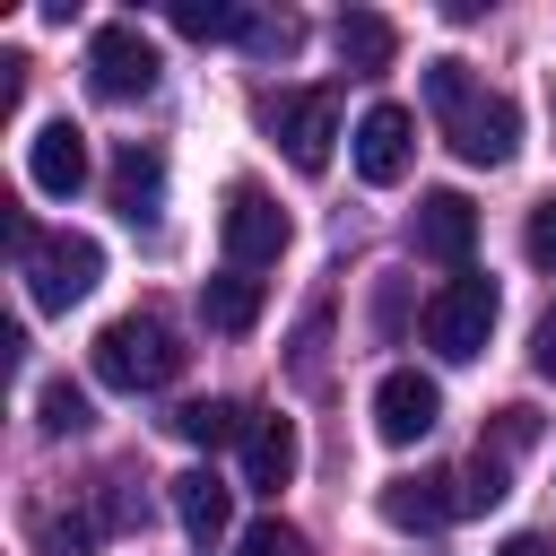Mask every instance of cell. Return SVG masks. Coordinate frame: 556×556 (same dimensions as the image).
<instances>
[{"mask_svg": "<svg viewBox=\"0 0 556 556\" xmlns=\"http://www.w3.org/2000/svg\"><path fill=\"white\" fill-rule=\"evenodd\" d=\"M530 365L556 382V304H547V313H539V330H530Z\"/></svg>", "mask_w": 556, "mask_h": 556, "instance_id": "obj_27", "label": "cell"}, {"mask_svg": "<svg viewBox=\"0 0 556 556\" xmlns=\"http://www.w3.org/2000/svg\"><path fill=\"white\" fill-rule=\"evenodd\" d=\"M426 104L443 113V139H452L460 165H504L521 148L513 96H478L469 87V61H426Z\"/></svg>", "mask_w": 556, "mask_h": 556, "instance_id": "obj_1", "label": "cell"}, {"mask_svg": "<svg viewBox=\"0 0 556 556\" xmlns=\"http://www.w3.org/2000/svg\"><path fill=\"white\" fill-rule=\"evenodd\" d=\"M113 208H122L130 226H156V208H165V156H156V148L122 139V156H113Z\"/></svg>", "mask_w": 556, "mask_h": 556, "instance_id": "obj_14", "label": "cell"}, {"mask_svg": "<svg viewBox=\"0 0 556 556\" xmlns=\"http://www.w3.org/2000/svg\"><path fill=\"white\" fill-rule=\"evenodd\" d=\"M26 182H35L43 200H70V191L87 182V130H78V122H43V130L26 139Z\"/></svg>", "mask_w": 556, "mask_h": 556, "instance_id": "obj_11", "label": "cell"}, {"mask_svg": "<svg viewBox=\"0 0 556 556\" xmlns=\"http://www.w3.org/2000/svg\"><path fill=\"white\" fill-rule=\"evenodd\" d=\"M243 556H304V530L269 513V521H252V530H243Z\"/></svg>", "mask_w": 556, "mask_h": 556, "instance_id": "obj_25", "label": "cell"}, {"mask_svg": "<svg viewBox=\"0 0 556 556\" xmlns=\"http://www.w3.org/2000/svg\"><path fill=\"white\" fill-rule=\"evenodd\" d=\"M452 513H460V478H443V469H417V478L382 486V521L391 530H443Z\"/></svg>", "mask_w": 556, "mask_h": 556, "instance_id": "obj_12", "label": "cell"}, {"mask_svg": "<svg viewBox=\"0 0 556 556\" xmlns=\"http://www.w3.org/2000/svg\"><path fill=\"white\" fill-rule=\"evenodd\" d=\"M434 417H443V391H434V374H417V365H391V374L374 382V434H382V443H426V434H434Z\"/></svg>", "mask_w": 556, "mask_h": 556, "instance_id": "obj_8", "label": "cell"}, {"mask_svg": "<svg viewBox=\"0 0 556 556\" xmlns=\"http://www.w3.org/2000/svg\"><path fill=\"white\" fill-rule=\"evenodd\" d=\"M408 235H417V252H426V261H443V269H469L478 208H469L460 191H426V200H417V217H408Z\"/></svg>", "mask_w": 556, "mask_h": 556, "instance_id": "obj_10", "label": "cell"}, {"mask_svg": "<svg viewBox=\"0 0 556 556\" xmlns=\"http://www.w3.org/2000/svg\"><path fill=\"white\" fill-rule=\"evenodd\" d=\"M295 43H304L295 17H252V26H243V52H261V61H287Z\"/></svg>", "mask_w": 556, "mask_h": 556, "instance_id": "obj_24", "label": "cell"}, {"mask_svg": "<svg viewBox=\"0 0 556 556\" xmlns=\"http://www.w3.org/2000/svg\"><path fill=\"white\" fill-rule=\"evenodd\" d=\"M35 539H43V556H87L96 547V513H35Z\"/></svg>", "mask_w": 556, "mask_h": 556, "instance_id": "obj_22", "label": "cell"}, {"mask_svg": "<svg viewBox=\"0 0 556 556\" xmlns=\"http://www.w3.org/2000/svg\"><path fill=\"white\" fill-rule=\"evenodd\" d=\"M521 252H530L539 269H556V191L530 208V226H521Z\"/></svg>", "mask_w": 556, "mask_h": 556, "instance_id": "obj_26", "label": "cell"}, {"mask_svg": "<svg viewBox=\"0 0 556 556\" xmlns=\"http://www.w3.org/2000/svg\"><path fill=\"white\" fill-rule=\"evenodd\" d=\"M182 443H200V452H217V443H243L252 434V408L243 400H182L174 417H165Z\"/></svg>", "mask_w": 556, "mask_h": 556, "instance_id": "obj_18", "label": "cell"}, {"mask_svg": "<svg viewBox=\"0 0 556 556\" xmlns=\"http://www.w3.org/2000/svg\"><path fill=\"white\" fill-rule=\"evenodd\" d=\"M495 278H478V269H460L434 304H426V348L434 356H452V365H469V356H486V330H495Z\"/></svg>", "mask_w": 556, "mask_h": 556, "instance_id": "obj_6", "label": "cell"}, {"mask_svg": "<svg viewBox=\"0 0 556 556\" xmlns=\"http://www.w3.org/2000/svg\"><path fill=\"white\" fill-rule=\"evenodd\" d=\"M261 122H269V139L287 148L295 174H330V139H339V96L330 87H287V96L261 104Z\"/></svg>", "mask_w": 556, "mask_h": 556, "instance_id": "obj_5", "label": "cell"}, {"mask_svg": "<svg viewBox=\"0 0 556 556\" xmlns=\"http://www.w3.org/2000/svg\"><path fill=\"white\" fill-rule=\"evenodd\" d=\"M182 374V339L156 321V313H122L96 330V382L113 391H165Z\"/></svg>", "mask_w": 556, "mask_h": 556, "instance_id": "obj_3", "label": "cell"}, {"mask_svg": "<svg viewBox=\"0 0 556 556\" xmlns=\"http://www.w3.org/2000/svg\"><path fill=\"white\" fill-rule=\"evenodd\" d=\"M495 556H547V539H530V530H521V539H504Z\"/></svg>", "mask_w": 556, "mask_h": 556, "instance_id": "obj_29", "label": "cell"}, {"mask_svg": "<svg viewBox=\"0 0 556 556\" xmlns=\"http://www.w3.org/2000/svg\"><path fill=\"white\" fill-rule=\"evenodd\" d=\"M330 43H339V70H348V78H382L391 52H400V26H391L382 9H348V17L330 26Z\"/></svg>", "mask_w": 556, "mask_h": 556, "instance_id": "obj_13", "label": "cell"}, {"mask_svg": "<svg viewBox=\"0 0 556 556\" xmlns=\"http://www.w3.org/2000/svg\"><path fill=\"white\" fill-rule=\"evenodd\" d=\"M295 460H304L295 417H252V434H243V478H252L261 495H278V486L295 478Z\"/></svg>", "mask_w": 556, "mask_h": 556, "instance_id": "obj_15", "label": "cell"}, {"mask_svg": "<svg viewBox=\"0 0 556 556\" xmlns=\"http://www.w3.org/2000/svg\"><path fill=\"white\" fill-rule=\"evenodd\" d=\"M26 96V52H0V113Z\"/></svg>", "mask_w": 556, "mask_h": 556, "instance_id": "obj_28", "label": "cell"}, {"mask_svg": "<svg viewBox=\"0 0 556 556\" xmlns=\"http://www.w3.org/2000/svg\"><path fill=\"white\" fill-rule=\"evenodd\" d=\"M165 495H174V521L191 530V547H217V539H226V486H217L208 469L165 478Z\"/></svg>", "mask_w": 556, "mask_h": 556, "instance_id": "obj_16", "label": "cell"}, {"mask_svg": "<svg viewBox=\"0 0 556 556\" xmlns=\"http://www.w3.org/2000/svg\"><path fill=\"white\" fill-rule=\"evenodd\" d=\"M348 139H356V174L365 182H400L408 174V148H417V113L408 104H365V122Z\"/></svg>", "mask_w": 556, "mask_h": 556, "instance_id": "obj_9", "label": "cell"}, {"mask_svg": "<svg viewBox=\"0 0 556 556\" xmlns=\"http://www.w3.org/2000/svg\"><path fill=\"white\" fill-rule=\"evenodd\" d=\"M87 417H96V408H87L78 382H43V391H35V426H43V434H78Z\"/></svg>", "mask_w": 556, "mask_h": 556, "instance_id": "obj_21", "label": "cell"}, {"mask_svg": "<svg viewBox=\"0 0 556 556\" xmlns=\"http://www.w3.org/2000/svg\"><path fill=\"white\" fill-rule=\"evenodd\" d=\"M87 87H96L104 104L156 96V43L139 35V17H104V26L87 35Z\"/></svg>", "mask_w": 556, "mask_h": 556, "instance_id": "obj_4", "label": "cell"}, {"mask_svg": "<svg viewBox=\"0 0 556 556\" xmlns=\"http://www.w3.org/2000/svg\"><path fill=\"white\" fill-rule=\"evenodd\" d=\"M174 17V35H191V43H243V26H252V9H235V0H174L165 9Z\"/></svg>", "mask_w": 556, "mask_h": 556, "instance_id": "obj_19", "label": "cell"}, {"mask_svg": "<svg viewBox=\"0 0 556 556\" xmlns=\"http://www.w3.org/2000/svg\"><path fill=\"white\" fill-rule=\"evenodd\" d=\"M547 104H556V87H547Z\"/></svg>", "mask_w": 556, "mask_h": 556, "instance_id": "obj_30", "label": "cell"}, {"mask_svg": "<svg viewBox=\"0 0 556 556\" xmlns=\"http://www.w3.org/2000/svg\"><path fill=\"white\" fill-rule=\"evenodd\" d=\"M504 495H513V460H495V452L478 443V460L460 469V513H495Z\"/></svg>", "mask_w": 556, "mask_h": 556, "instance_id": "obj_20", "label": "cell"}, {"mask_svg": "<svg viewBox=\"0 0 556 556\" xmlns=\"http://www.w3.org/2000/svg\"><path fill=\"white\" fill-rule=\"evenodd\" d=\"M200 321L226 330V339H243V330L261 321V278H252V269H217V278L200 287Z\"/></svg>", "mask_w": 556, "mask_h": 556, "instance_id": "obj_17", "label": "cell"}, {"mask_svg": "<svg viewBox=\"0 0 556 556\" xmlns=\"http://www.w3.org/2000/svg\"><path fill=\"white\" fill-rule=\"evenodd\" d=\"M530 443H539V408H521V400H513V408H495L486 452H495V460H513V452H530Z\"/></svg>", "mask_w": 556, "mask_h": 556, "instance_id": "obj_23", "label": "cell"}, {"mask_svg": "<svg viewBox=\"0 0 556 556\" xmlns=\"http://www.w3.org/2000/svg\"><path fill=\"white\" fill-rule=\"evenodd\" d=\"M9 243H17V278H26L35 313H70V304L96 295V278H104V243H96V235H43V226L17 217Z\"/></svg>", "mask_w": 556, "mask_h": 556, "instance_id": "obj_2", "label": "cell"}, {"mask_svg": "<svg viewBox=\"0 0 556 556\" xmlns=\"http://www.w3.org/2000/svg\"><path fill=\"white\" fill-rule=\"evenodd\" d=\"M217 235H226V269H269L287 252V208L261 191V182H226V208H217Z\"/></svg>", "mask_w": 556, "mask_h": 556, "instance_id": "obj_7", "label": "cell"}]
</instances>
